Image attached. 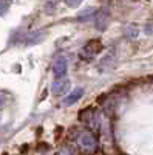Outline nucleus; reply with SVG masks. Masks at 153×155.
Masks as SVG:
<instances>
[{
  "label": "nucleus",
  "mask_w": 153,
  "mask_h": 155,
  "mask_svg": "<svg viewBox=\"0 0 153 155\" xmlns=\"http://www.w3.org/2000/svg\"><path fill=\"white\" fill-rule=\"evenodd\" d=\"M96 14H97V11H96V9H93V8H87V9H84L82 12H79V14H78V19H79L81 22H85V20L91 19V17L96 16Z\"/></svg>",
  "instance_id": "nucleus-9"
},
{
  "label": "nucleus",
  "mask_w": 153,
  "mask_h": 155,
  "mask_svg": "<svg viewBox=\"0 0 153 155\" xmlns=\"http://www.w3.org/2000/svg\"><path fill=\"white\" fill-rule=\"evenodd\" d=\"M67 68H68L67 59L59 58V59L54 62V65H53V73H54V76H56V79H63V76L67 74Z\"/></svg>",
  "instance_id": "nucleus-4"
},
{
  "label": "nucleus",
  "mask_w": 153,
  "mask_h": 155,
  "mask_svg": "<svg viewBox=\"0 0 153 155\" xmlns=\"http://www.w3.org/2000/svg\"><path fill=\"white\" fill-rule=\"evenodd\" d=\"M114 61H116V58H114V53L113 51H110V53L102 59V62H100V68H104V70H107V68H111L113 67V64H114Z\"/></svg>",
  "instance_id": "nucleus-8"
},
{
  "label": "nucleus",
  "mask_w": 153,
  "mask_h": 155,
  "mask_svg": "<svg viewBox=\"0 0 153 155\" xmlns=\"http://www.w3.org/2000/svg\"><path fill=\"white\" fill-rule=\"evenodd\" d=\"M70 84L71 82H70V79H67V78H63V79H56L53 82V85H51V92H53L54 95H62L70 88Z\"/></svg>",
  "instance_id": "nucleus-5"
},
{
  "label": "nucleus",
  "mask_w": 153,
  "mask_h": 155,
  "mask_svg": "<svg viewBox=\"0 0 153 155\" xmlns=\"http://www.w3.org/2000/svg\"><path fill=\"white\" fill-rule=\"evenodd\" d=\"M108 20H110V12L107 9H99L97 14H96V19H94L96 28L99 31H104L108 27Z\"/></svg>",
  "instance_id": "nucleus-3"
},
{
  "label": "nucleus",
  "mask_w": 153,
  "mask_h": 155,
  "mask_svg": "<svg viewBox=\"0 0 153 155\" xmlns=\"http://www.w3.org/2000/svg\"><path fill=\"white\" fill-rule=\"evenodd\" d=\"M121 155H125V153H121Z\"/></svg>",
  "instance_id": "nucleus-17"
},
{
  "label": "nucleus",
  "mask_w": 153,
  "mask_h": 155,
  "mask_svg": "<svg viewBox=\"0 0 153 155\" xmlns=\"http://www.w3.org/2000/svg\"><path fill=\"white\" fill-rule=\"evenodd\" d=\"M8 8H9V3H8V2H6V3H5V2H0V16H3Z\"/></svg>",
  "instance_id": "nucleus-12"
},
{
  "label": "nucleus",
  "mask_w": 153,
  "mask_h": 155,
  "mask_svg": "<svg viewBox=\"0 0 153 155\" xmlns=\"http://www.w3.org/2000/svg\"><path fill=\"white\" fill-rule=\"evenodd\" d=\"M62 153H63V155H76V153H74V150H73V149H71L70 146L63 149V152H62Z\"/></svg>",
  "instance_id": "nucleus-13"
},
{
  "label": "nucleus",
  "mask_w": 153,
  "mask_h": 155,
  "mask_svg": "<svg viewBox=\"0 0 153 155\" xmlns=\"http://www.w3.org/2000/svg\"><path fill=\"white\" fill-rule=\"evenodd\" d=\"M82 95H84V88H74L73 92L63 99V106H73V104H76L81 98H82Z\"/></svg>",
  "instance_id": "nucleus-6"
},
{
  "label": "nucleus",
  "mask_w": 153,
  "mask_h": 155,
  "mask_svg": "<svg viewBox=\"0 0 153 155\" xmlns=\"http://www.w3.org/2000/svg\"><path fill=\"white\" fill-rule=\"evenodd\" d=\"M3 104H5V96H0V109L3 107Z\"/></svg>",
  "instance_id": "nucleus-15"
},
{
  "label": "nucleus",
  "mask_w": 153,
  "mask_h": 155,
  "mask_svg": "<svg viewBox=\"0 0 153 155\" xmlns=\"http://www.w3.org/2000/svg\"><path fill=\"white\" fill-rule=\"evenodd\" d=\"M56 155H63V153H56Z\"/></svg>",
  "instance_id": "nucleus-16"
},
{
  "label": "nucleus",
  "mask_w": 153,
  "mask_h": 155,
  "mask_svg": "<svg viewBox=\"0 0 153 155\" xmlns=\"http://www.w3.org/2000/svg\"><path fill=\"white\" fill-rule=\"evenodd\" d=\"M67 5H68V6H79L81 2H67Z\"/></svg>",
  "instance_id": "nucleus-14"
},
{
  "label": "nucleus",
  "mask_w": 153,
  "mask_h": 155,
  "mask_svg": "<svg viewBox=\"0 0 153 155\" xmlns=\"http://www.w3.org/2000/svg\"><path fill=\"white\" fill-rule=\"evenodd\" d=\"M56 5H57L56 2H46V3H45V11H46V14H49V16L53 14V12L56 11Z\"/></svg>",
  "instance_id": "nucleus-11"
},
{
  "label": "nucleus",
  "mask_w": 153,
  "mask_h": 155,
  "mask_svg": "<svg viewBox=\"0 0 153 155\" xmlns=\"http://www.w3.org/2000/svg\"><path fill=\"white\" fill-rule=\"evenodd\" d=\"M124 34H125V37L135 39L138 36V27H135V25H127L124 28Z\"/></svg>",
  "instance_id": "nucleus-10"
},
{
  "label": "nucleus",
  "mask_w": 153,
  "mask_h": 155,
  "mask_svg": "<svg viewBox=\"0 0 153 155\" xmlns=\"http://www.w3.org/2000/svg\"><path fill=\"white\" fill-rule=\"evenodd\" d=\"M78 146L84 153L93 155L97 150V140L91 132H81L78 137Z\"/></svg>",
  "instance_id": "nucleus-1"
},
{
  "label": "nucleus",
  "mask_w": 153,
  "mask_h": 155,
  "mask_svg": "<svg viewBox=\"0 0 153 155\" xmlns=\"http://www.w3.org/2000/svg\"><path fill=\"white\" fill-rule=\"evenodd\" d=\"M102 48H104V47H102V44H100L99 39H93V41H88V42L82 47L81 53H79V58L84 59V61H91V59H94V56L99 53Z\"/></svg>",
  "instance_id": "nucleus-2"
},
{
  "label": "nucleus",
  "mask_w": 153,
  "mask_h": 155,
  "mask_svg": "<svg viewBox=\"0 0 153 155\" xmlns=\"http://www.w3.org/2000/svg\"><path fill=\"white\" fill-rule=\"evenodd\" d=\"M45 36V31L42 30H37V31H31L28 36H27V44L30 45H34V44H39Z\"/></svg>",
  "instance_id": "nucleus-7"
}]
</instances>
